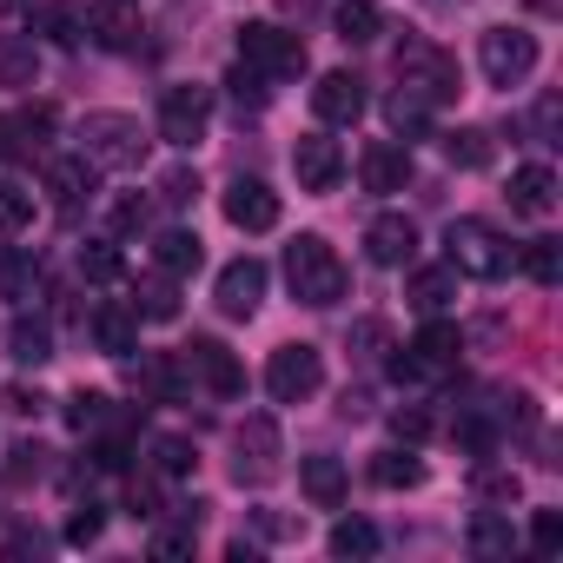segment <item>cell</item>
Instances as JSON below:
<instances>
[{
	"label": "cell",
	"instance_id": "obj_1",
	"mask_svg": "<svg viewBox=\"0 0 563 563\" xmlns=\"http://www.w3.org/2000/svg\"><path fill=\"white\" fill-rule=\"evenodd\" d=\"M146 153H153V140L133 113H87L80 120V159L93 173H140Z\"/></svg>",
	"mask_w": 563,
	"mask_h": 563
},
{
	"label": "cell",
	"instance_id": "obj_2",
	"mask_svg": "<svg viewBox=\"0 0 563 563\" xmlns=\"http://www.w3.org/2000/svg\"><path fill=\"white\" fill-rule=\"evenodd\" d=\"M286 286H292V299L312 306V312H325V306L345 299V265H339V252H332L319 232H299V239L286 245Z\"/></svg>",
	"mask_w": 563,
	"mask_h": 563
},
{
	"label": "cell",
	"instance_id": "obj_3",
	"mask_svg": "<svg viewBox=\"0 0 563 563\" xmlns=\"http://www.w3.org/2000/svg\"><path fill=\"white\" fill-rule=\"evenodd\" d=\"M444 265H457V278H504L517 265V245L484 225V219H451L444 232Z\"/></svg>",
	"mask_w": 563,
	"mask_h": 563
},
{
	"label": "cell",
	"instance_id": "obj_4",
	"mask_svg": "<svg viewBox=\"0 0 563 563\" xmlns=\"http://www.w3.org/2000/svg\"><path fill=\"white\" fill-rule=\"evenodd\" d=\"M398 80H405V93L424 100V107H444V100L464 93V74H457V60H451L438 41H405V47H398Z\"/></svg>",
	"mask_w": 563,
	"mask_h": 563
},
{
	"label": "cell",
	"instance_id": "obj_5",
	"mask_svg": "<svg viewBox=\"0 0 563 563\" xmlns=\"http://www.w3.org/2000/svg\"><path fill=\"white\" fill-rule=\"evenodd\" d=\"M286 471V444H278V424L265 411H252L239 431H232V484L239 490H258Z\"/></svg>",
	"mask_w": 563,
	"mask_h": 563
},
{
	"label": "cell",
	"instance_id": "obj_6",
	"mask_svg": "<svg viewBox=\"0 0 563 563\" xmlns=\"http://www.w3.org/2000/svg\"><path fill=\"white\" fill-rule=\"evenodd\" d=\"M239 60L258 67L265 80H299L306 74V41L286 34L278 21H245L239 27Z\"/></svg>",
	"mask_w": 563,
	"mask_h": 563
},
{
	"label": "cell",
	"instance_id": "obj_7",
	"mask_svg": "<svg viewBox=\"0 0 563 563\" xmlns=\"http://www.w3.org/2000/svg\"><path fill=\"white\" fill-rule=\"evenodd\" d=\"M537 34H523V27H484L477 34V67H484V80L490 87H523L530 74H537Z\"/></svg>",
	"mask_w": 563,
	"mask_h": 563
},
{
	"label": "cell",
	"instance_id": "obj_8",
	"mask_svg": "<svg viewBox=\"0 0 563 563\" xmlns=\"http://www.w3.org/2000/svg\"><path fill=\"white\" fill-rule=\"evenodd\" d=\"M319 385H325V352H319V345H278V352H272L265 391H272L278 405H306Z\"/></svg>",
	"mask_w": 563,
	"mask_h": 563
},
{
	"label": "cell",
	"instance_id": "obj_9",
	"mask_svg": "<svg viewBox=\"0 0 563 563\" xmlns=\"http://www.w3.org/2000/svg\"><path fill=\"white\" fill-rule=\"evenodd\" d=\"M212 126V87H166L159 93V140L192 153Z\"/></svg>",
	"mask_w": 563,
	"mask_h": 563
},
{
	"label": "cell",
	"instance_id": "obj_10",
	"mask_svg": "<svg viewBox=\"0 0 563 563\" xmlns=\"http://www.w3.org/2000/svg\"><path fill=\"white\" fill-rule=\"evenodd\" d=\"M265 286H272V272H265V258H232L225 272H219V286H212V299H219V312L225 319H252L258 306H265Z\"/></svg>",
	"mask_w": 563,
	"mask_h": 563
},
{
	"label": "cell",
	"instance_id": "obj_11",
	"mask_svg": "<svg viewBox=\"0 0 563 563\" xmlns=\"http://www.w3.org/2000/svg\"><path fill=\"white\" fill-rule=\"evenodd\" d=\"M312 107H319V120H325V126H358V120H365V107H372V93H365V80H358L352 67H332V74H319Z\"/></svg>",
	"mask_w": 563,
	"mask_h": 563
},
{
	"label": "cell",
	"instance_id": "obj_12",
	"mask_svg": "<svg viewBox=\"0 0 563 563\" xmlns=\"http://www.w3.org/2000/svg\"><path fill=\"white\" fill-rule=\"evenodd\" d=\"M179 358H186V372H192L212 398H239V391H245V365H239L219 339H192Z\"/></svg>",
	"mask_w": 563,
	"mask_h": 563
},
{
	"label": "cell",
	"instance_id": "obj_13",
	"mask_svg": "<svg viewBox=\"0 0 563 563\" xmlns=\"http://www.w3.org/2000/svg\"><path fill=\"white\" fill-rule=\"evenodd\" d=\"M292 173H299L306 192H332V186L345 179V153H339V140H325V133H299V146H292Z\"/></svg>",
	"mask_w": 563,
	"mask_h": 563
},
{
	"label": "cell",
	"instance_id": "obj_14",
	"mask_svg": "<svg viewBox=\"0 0 563 563\" xmlns=\"http://www.w3.org/2000/svg\"><path fill=\"white\" fill-rule=\"evenodd\" d=\"M457 352H464V332L457 325H444L438 312H431V325L411 339V378H444V372H457Z\"/></svg>",
	"mask_w": 563,
	"mask_h": 563
},
{
	"label": "cell",
	"instance_id": "obj_15",
	"mask_svg": "<svg viewBox=\"0 0 563 563\" xmlns=\"http://www.w3.org/2000/svg\"><path fill=\"white\" fill-rule=\"evenodd\" d=\"M140 391L153 405H192V372L179 352H140Z\"/></svg>",
	"mask_w": 563,
	"mask_h": 563
},
{
	"label": "cell",
	"instance_id": "obj_16",
	"mask_svg": "<svg viewBox=\"0 0 563 563\" xmlns=\"http://www.w3.org/2000/svg\"><path fill=\"white\" fill-rule=\"evenodd\" d=\"M358 179H365V192H405L411 186V153L398 146V140H372L365 153H358Z\"/></svg>",
	"mask_w": 563,
	"mask_h": 563
},
{
	"label": "cell",
	"instance_id": "obj_17",
	"mask_svg": "<svg viewBox=\"0 0 563 563\" xmlns=\"http://www.w3.org/2000/svg\"><path fill=\"white\" fill-rule=\"evenodd\" d=\"M225 219H232L239 232H272V225H278V192H272L265 179H232V186H225Z\"/></svg>",
	"mask_w": 563,
	"mask_h": 563
},
{
	"label": "cell",
	"instance_id": "obj_18",
	"mask_svg": "<svg viewBox=\"0 0 563 563\" xmlns=\"http://www.w3.org/2000/svg\"><path fill=\"white\" fill-rule=\"evenodd\" d=\"M365 258H372V265H411V258H418V225H411L405 212H378V219L365 225Z\"/></svg>",
	"mask_w": 563,
	"mask_h": 563
},
{
	"label": "cell",
	"instance_id": "obj_19",
	"mask_svg": "<svg viewBox=\"0 0 563 563\" xmlns=\"http://www.w3.org/2000/svg\"><path fill=\"white\" fill-rule=\"evenodd\" d=\"M504 199H510V212H523V219H550V212H556V173H550V166H517Z\"/></svg>",
	"mask_w": 563,
	"mask_h": 563
},
{
	"label": "cell",
	"instance_id": "obj_20",
	"mask_svg": "<svg viewBox=\"0 0 563 563\" xmlns=\"http://www.w3.org/2000/svg\"><path fill=\"white\" fill-rule=\"evenodd\" d=\"M87 332H93V345H100L107 358H133V352H140V312H133V306H100V312L87 319Z\"/></svg>",
	"mask_w": 563,
	"mask_h": 563
},
{
	"label": "cell",
	"instance_id": "obj_21",
	"mask_svg": "<svg viewBox=\"0 0 563 563\" xmlns=\"http://www.w3.org/2000/svg\"><path fill=\"white\" fill-rule=\"evenodd\" d=\"M87 41L107 54H126L140 41V21L126 14V0H107V8H87Z\"/></svg>",
	"mask_w": 563,
	"mask_h": 563
},
{
	"label": "cell",
	"instance_id": "obj_22",
	"mask_svg": "<svg viewBox=\"0 0 563 563\" xmlns=\"http://www.w3.org/2000/svg\"><path fill=\"white\" fill-rule=\"evenodd\" d=\"M0 299H14V306H34L41 299V258L34 252L0 245Z\"/></svg>",
	"mask_w": 563,
	"mask_h": 563
},
{
	"label": "cell",
	"instance_id": "obj_23",
	"mask_svg": "<svg viewBox=\"0 0 563 563\" xmlns=\"http://www.w3.org/2000/svg\"><path fill=\"white\" fill-rule=\"evenodd\" d=\"M299 490H306L319 510H339V504H345V490H352V477H345V464H339V457H306V464H299Z\"/></svg>",
	"mask_w": 563,
	"mask_h": 563
},
{
	"label": "cell",
	"instance_id": "obj_24",
	"mask_svg": "<svg viewBox=\"0 0 563 563\" xmlns=\"http://www.w3.org/2000/svg\"><path fill=\"white\" fill-rule=\"evenodd\" d=\"M405 299L431 319V312H444L451 299H457V265H418L411 272V286H405Z\"/></svg>",
	"mask_w": 563,
	"mask_h": 563
},
{
	"label": "cell",
	"instance_id": "obj_25",
	"mask_svg": "<svg viewBox=\"0 0 563 563\" xmlns=\"http://www.w3.org/2000/svg\"><path fill=\"white\" fill-rule=\"evenodd\" d=\"M153 258H159V272L192 278V272L206 265V239H199V232H186V225H173V232H159V239H153Z\"/></svg>",
	"mask_w": 563,
	"mask_h": 563
},
{
	"label": "cell",
	"instance_id": "obj_26",
	"mask_svg": "<svg viewBox=\"0 0 563 563\" xmlns=\"http://www.w3.org/2000/svg\"><path fill=\"white\" fill-rule=\"evenodd\" d=\"M67 424H74L80 438H87V431H93V438H100V431H133V418L113 411V398H100V391H74V398H67Z\"/></svg>",
	"mask_w": 563,
	"mask_h": 563
},
{
	"label": "cell",
	"instance_id": "obj_27",
	"mask_svg": "<svg viewBox=\"0 0 563 563\" xmlns=\"http://www.w3.org/2000/svg\"><path fill=\"white\" fill-rule=\"evenodd\" d=\"M8 358H14V365H47V358H54V325L34 319V312H21V319L8 325Z\"/></svg>",
	"mask_w": 563,
	"mask_h": 563
},
{
	"label": "cell",
	"instance_id": "obj_28",
	"mask_svg": "<svg viewBox=\"0 0 563 563\" xmlns=\"http://www.w3.org/2000/svg\"><path fill=\"white\" fill-rule=\"evenodd\" d=\"M41 80V47L27 34H0V87H34Z\"/></svg>",
	"mask_w": 563,
	"mask_h": 563
},
{
	"label": "cell",
	"instance_id": "obj_29",
	"mask_svg": "<svg viewBox=\"0 0 563 563\" xmlns=\"http://www.w3.org/2000/svg\"><path fill=\"white\" fill-rule=\"evenodd\" d=\"M133 312H140V319H153V325L179 319V278H173V272L140 278V286H133Z\"/></svg>",
	"mask_w": 563,
	"mask_h": 563
},
{
	"label": "cell",
	"instance_id": "obj_30",
	"mask_svg": "<svg viewBox=\"0 0 563 563\" xmlns=\"http://www.w3.org/2000/svg\"><path fill=\"white\" fill-rule=\"evenodd\" d=\"M332 27H339V41H345V47H372V41L385 34V14H378V0H339Z\"/></svg>",
	"mask_w": 563,
	"mask_h": 563
},
{
	"label": "cell",
	"instance_id": "obj_31",
	"mask_svg": "<svg viewBox=\"0 0 563 563\" xmlns=\"http://www.w3.org/2000/svg\"><path fill=\"white\" fill-rule=\"evenodd\" d=\"M47 192L74 212L80 199H93V166H87L80 153H74V159H47Z\"/></svg>",
	"mask_w": 563,
	"mask_h": 563
},
{
	"label": "cell",
	"instance_id": "obj_32",
	"mask_svg": "<svg viewBox=\"0 0 563 563\" xmlns=\"http://www.w3.org/2000/svg\"><path fill=\"white\" fill-rule=\"evenodd\" d=\"M385 126H391V140H405V146H411V140H431V107L398 87V93L385 100Z\"/></svg>",
	"mask_w": 563,
	"mask_h": 563
},
{
	"label": "cell",
	"instance_id": "obj_33",
	"mask_svg": "<svg viewBox=\"0 0 563 563\" xmlns=\"http://www.w3.org/2000/svg\"><path fill=\"white\" fill-rule=\"evenodd\" d=\"M444 159H451L457 173H484V166L497 159V146H490L484 126H457V133H444Z\"/></svg>",
	"mask_w": 563,
	"mask_h": 563
},
{
	"label": "cell",
	"instance_id": "obj_34",
	"mask_svg": "<svg viewBox=\"0 0 563 563\" xmlns=\"http://www.w3.org/2000/svg\"><path fill=\"white\" fill-rule=\"evenodd\" d=\"M471 550H477V556H510V550H517V530H510V517H504L497 504H484V510L471 517Z\"/></svg>",
	"mask_w": 563,
	"mask_h": 563
},
{
	"label": "cell",
	"instance_id": "obj_35",
	"mask_svg": "<svg viewBox=\"0 0 563 563\" xmlns=\"http://www.w3.org/2000/svg\"><path fill=\"white\" fill-rule=\"evenodd\" d=\"M41 34L54 47H80L87 41V8H80V0H47V8H41Z\"/></svg>",
	"mask_w": 563,
	"mask_h": 563
},
{
	"label": "cell",
	"instance_id": "obj_36",
	"mask_svg": "<svg viewBox=\"0 0 563 563\" xmlns=\"http://www.w3.org/2000/svg\"><path fill=\"white\" fill-rule=\"evenodd\" d=\"M372 484H385V490H418V484H424V464L411 457V444H405V451L391 444V451L372 457Z\"/></svg>",
	"mask_w": 563,
	"mask_h": 563
},
{
	"label": "cell",
	"instance_id": "obj_37",
	"mask_svg": "<svg viewBox=\"0 0 563 563\" xmlns=\"http://www.w3.org/2000/svg\"><path fill=\"white\" fill-rule=\"evenodd\" d=\"M517 265L537 278V286H556V278H563V245H556V239H530V245L517 252Z\"/></svg>",
	"mask_w": 563,
	"mask_h": 563
},
{
	"label": "cell",
	"instance_id": "obj_38",
	"mask_svg": "<svg viewBox=\"0 0 563 563\" xmlns=\"http://www.w3.org/2000/svg\"><path fill=\"white\" fill-rule=\"evenodd\" d=\"M34 186H21V179H0V232H21V225H34Z\"/></svg>",
	"mask_w": 563,
	"mask_h": 563
},
{
	"label": "cell",
	"instance_id": "obj_39",
	"mask_svg": "<svg viewBox=\"0 0 563 563\" xmlns=\"http://www.w3.org/2000/svg\"><path fill=\"white\" fill-rule=\"evenodd\" d=\"M332 556H378V530L365 517H339L332 523Z\"/></svg>",
	"mask_w": 563,
	"mask_h": 563
},
{
	"label": "cell",
	"instance_id": "obj_40",
	"mask_svg": "<svg viewBox=\"0 0 563 563\" xmlns=\"http://www.w3.org/2000/svg\"><path fill=\"white\" fill-rule=\"evenodd\" d=\"M80 272L93 278V286H107V278H120V272H126V258H120V245H113V239H87V245H80Z\"/></svg>",
	"mask_w": 563,
	"mask_h": 563
},
{
	"label": "cell",
	"instance_id": "obj_41",
	"mask_svg": "<svg viewBox=\"0 0 563 563\" xmlns=\"http://www.w3.org/2000/svg\"><path fill=\"white\" fill-rule=\"evenodd\" d=\"M451 438H457V451H471V457H490V451H497V424L477 418V411H464V418L451 424Z\"/></svg>",
	"mask_w": 563,
	"mask_h": 563
},
{
	"label": "cell",
	"instance_id": "obj_42",
	"mask_svg": "<svg viewBox=\"0 0 563 563\" xmlns=\"http://www.w3.org/2000/svg\"><path fill=\"white\" fill-rule=\"evenodd\" d=\"M192 464H199V451L186 438H153V471L159 477H192Z\"/></svg>",
	"mask_w": 563,
	"mask_h": 563
},
{
	"label": "cell",
	"instance_id": "obj_43",
	"mask_svg": "<svg viewBox=\"0 0 563 563\" xmlns=\"http://www.w3.org/2000/svg\"><path fill=\"white\" fill-rule=\"evenodd\" d=\"M225 93H232L239 107H265V100H272V80H265L258 67H245V60H239V67L225 74Z\"/></svg>",
	"mask_w": 563,
	"mask_h": 563
},
{
	"label": "cell",
	"instance_id": "obj_44",
	"mask_svg": "<svg viewBox=\"0 0 563 563\" xmlns=\"http://www.w3.org/2000/svg\"><path fill=\"white\" fill-rule=\"evenodd\" d=\"M517 497H523V477L517 471H490V464L477 471V504H517Z\"/></svg>",
	"mask_w": 563,
	"mask_h": 563
},
{
	"label": "cell",
	"instance_id": "obj_45",
	"mask_svg": "<svg viewBox=\"0 0 563 563\" xmlns=\"http://www.w3.org/2000/svg\"><path fill=\"white\" fill-rule=\"evenodd\" d=\"M556 126H563V100L543 93V100L530 107V133H537V146H556Z\"/></svg>",
	"mask_w": 563,
	"mask_h": 563
},
{
	"label": "cell",
	"instance_id": "obj_46",
	"mask_svg": "<svg viewBox=\"0 0 563 563\" xmlns=\"http://www.w3.org/2000/svg\"><path fill=\"white\" fill-rule=\"evenodd\" d=\"M352 352H358V358L391 352V325H385V319H358V325H352Z\"/></svg>",
	"mask_w": 563,
	"mask_h": 563
},
{
	"label": "cell",
	"instance_id": "obj_47",
	"mask_svg": "<svg viewBox=\"0 0 563 563\" xmlns=\"http://www.w3.org/2000/svg\"><path fill=\"white\" fill-rule=\"evenodd\" d=\"M100 530H107V510H100V504H80V510L67 517V543H80V550L100 543Z\"/></svg>",
	"mask_w": 563,
	"mask_h": 563
},
{
	"label": "cell",
	"instance_id": "obj_48",
	"mask_svg": "<svg viewBox=\"0 0 563 563\" xmlns=\"http://www.w3.org/2000/svg\"><path fill=\"white\" fill-rule=\"evenodd\" d=\"M159 199H166V206H192V199H199V173H192V166H173V173L159 179Z\"/></svg>",
	"mask_w": 563,
	"mask_h": 563
},
{
	"label": "cell",
	"instance_id": "obj_49",
	"mask_svg": "<svg viewBox=\"0 0 563 563\" xmlns=\"http://www.w3.org/2000/svg\"><path fill=\"white\" fill-rule=\"evenodd\" d=\"M530 543H537L543 556H556V550H563V510H537V517H530Z\"/></svg>",
	"mask_w": 563,
	"mask_h": 563
},
{
	"label": "cell",
	"instance_id": "obj_50",
	"mask_svg": "<svg viewBox=\"0 0 563 563\" xmlns=\"http://www.w3.org/2000/svg\"><path fill=\"white\" fill-rule=\"evenodd\" d=\"M391 431H398L405 444H418V438H431V411H424V405H398V411H391Z\"/></svg>",
	"mask_w": 563,
	"mask_h": 563
},
{
	"label": "cell",
	"instance_id": "obj_51",
	"mask_svg": "<svg viewBox=\"0 0 563 563\" xmlns=\"http://www.w3.org/2000/svg\"><path fill=\"white\" fill-rule=\"evenodd\" d=\"M252 530H258V537H272V543H278V537H306V517H278V510H252Z\"/></svg>",
	"mask_w": 563,
	"mask_h": 563
},
{
	"label": "cell",
	"instance_id": "obj_52",
	"mask_svg": "<svg viewBox=\"0 0 563 563\" xmlns=\"http://www.w3.org/2000/svg\"><path fill=\"white\" fill-rule=\"evenodd\" d=\"M146 219H153L146 199H113V232H146Z\"/></svg>",
	"mask_w": 563,
	"mask_h": 563
},
{
	"label": "cell",
	"instance_id": "obj_53",
	"mask_svg": "<svg viewBox=\"0 0 563 563\" xmlns=\"http://www.w3.org/2000/svg\"><path fill=\"white\" fill-rule=\"evenodd\" d=\"M126 510H133V517H159V484H153V477H133V484H126Z\"/></svg>",
	"mask_w": 563,
	"mask_h": 563
},
{
	"label": "cell",
	"instance_id": "obj_54",
	"mask_svg": "<svg viewBox=\"0 0 563 563\" xmlns=\"http://www.w3.org/2000/svg\"><path fill=\"white\" fill-rule=\"evenodd\" d=\"M14 126H21L27 140H47V133H54V107H47V100H34V107H27V113L14 120Z\"/></svg>",
	"mask_w": 563,
	"mask_h": 563
},
{
	"label": "cell",
	"instance_id": "obj_55",
	"mask_svg": "<svg viewBox=\"0 0 563 563\" xmlns=\"http://www.w3.org/2000/svg\"><path fill=\"white\" fill-rule=\"evenodd\" d=\"M504 405V424H537V398L530 391H510V398H497Z\"/></svg>",
	"mask_w": 563,
	"mask_h": 563
},
{
	"label": "cell",
	"instance_id": "obj_56",
	"mask_svg": "<svg viewBox=\"0 0 563 563\" xmlns=\"http://www.w3.org/2000/svg\"><path fill=\"white\" fill-rule=\"evenodd\" d=\"M8 471H14V477H41V471H47V451H41V444H14V464H8Z\"/></svg>",
	"mask_w": 563,
	"mask_h": 563
},
{
	"label": "cell",
	"instance_id": "obj_57",
	"mask_svg": "<svg viewBox=\"0 0 563 563\" xmlns=\"http://www.w3.org/2000/svg\"><path fill=\"white\" fill-rule=\"evenodd\" d=\"M153 556H192V530H159L153 537Z\"/></svg>",
	"mask_w": 563,
	"mask_h": 563
},
{
	"label": "cell",
	"instance_id": "obj_58",
	"mask_svg": "<svg viewBox=\"0 0 563 563\" xmlns=\"http://www.w3.org/2000/svg\"><path fill=\"white\" fill-rule=\"evenodd\" d=\"M41 405H47V398H41L34 385H14V391H8V411H21V418H34Z\"/></svg>",
	"mask_w": 563,
	"mask_h": 563
},
{
	"label": "cell",
	"instance_id": "obj_59",
	"mask_svg": "<svg viewBox=\"0 0 563 563\" xmlns=\"http://www.w3.org/2000/svg\"><path fill=\"white\" fill-rule=\"evenodd\" d=\"M339 411H345V418H372V391H365V385H358V391H345V398H339Z\"/></svg>",
	"mask_w": 563,
	"mask_h": 563
},
{
	"label": "cell",
	"instance_id": "obj_60",
	"mask_svg": "<svg viewBox=\"0 0 563 563\" xmlns=\"http://www.w3.org/2000/svg\"><path fill=\"white\" fill-rule=\"evenodd\" d=\"M21 153V126L14 120H0V159H14Z\"/></svg>",
	"mask_w": 563,
	"mask_h": 563
},
{
	"label": "cell",
	"instance_id": "obj_61",
	"mask_svg": "<svg viewBox=\"0 0 563 563\" xmlns=\"http://www.w3.org/2000/svg\"><path fill=\"white\" fill-rule=\"evenodd\" d=\"M530 8H537V14H556V0H530Z\"/></svg>",
	"mask_w": 563,
	"mask_h": 563
}]
</instances>
